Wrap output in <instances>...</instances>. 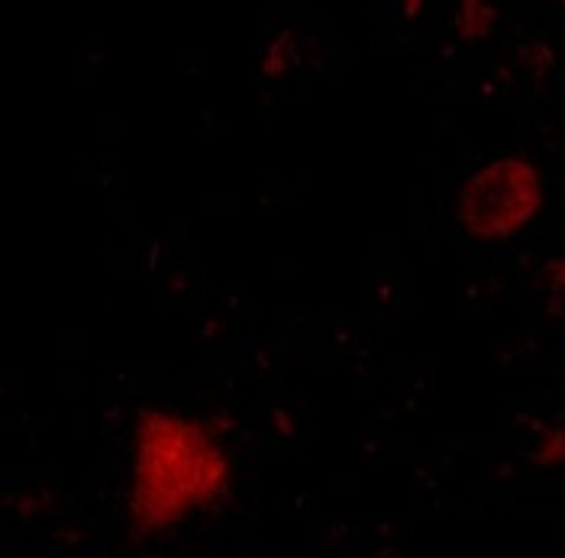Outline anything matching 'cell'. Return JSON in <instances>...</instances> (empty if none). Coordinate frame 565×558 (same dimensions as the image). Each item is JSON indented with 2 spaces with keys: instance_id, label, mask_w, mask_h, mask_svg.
<instances>
[{
  "instance_id": "cell-1",
  "label": "cell",
  "mask_w": 565,
  "mask_h": 558,
  "mask_svg": "<svg viewBox=\"0 0 565 558\" xmlns=\"http://www.w3.org/2000/svg\"><path fill=\"white\" fill-rule=\"evenodd\" d=\"M233 487L236 455L211 420L174 407H146L136 417L124 507L139 539H162L217 511Z\"/></svg>"
},
{
  "instance_id": "cell-2",
  "label": "cell",
  "mask_w": 565,
  "mask_h": 558,
  "mask_svg": "<svg viewBox=\"0 0 565 558\" xmlns=\"http://www.w3.org/2000/svg\"><path fill=\"white\" fill-rule=\"evenodd\" d=\"M546 207V174L526 155H498L466 178L456 219L476 243H511Z\"/></svg>"
},
{
  "instance_id": "cell-3",
  "label": "cell",
  "mask_w": 565,
  "mask_h": 558,
  "mask_svg": "<svg viewBox=\"0 0 565 558\" xmlns=\"http://www.w3.org/2000/svg\"><path fill=\"white\" fill-rule=\"evenodd\" d=\"M533 459L543 469H565V427H553V430H543V436H536Z\"/></svg>"
}]
</instances>
